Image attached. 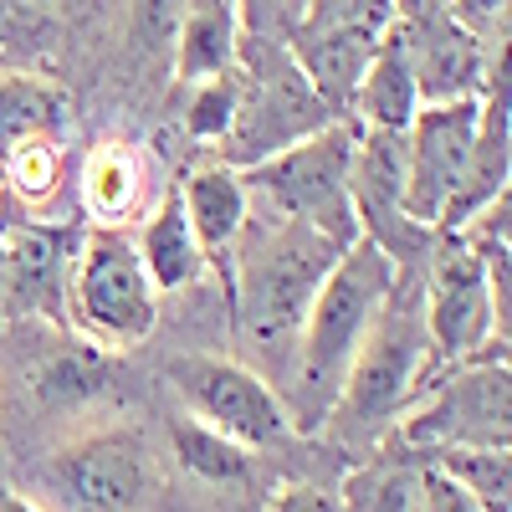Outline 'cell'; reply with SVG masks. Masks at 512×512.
I'll use <instances>...</instances> for the list:
<instances>
[{
  "label": "cell",
  "mask_w": 512,
  "mask_h": 512,
  "mask_svg": "<svg viewBox=\"0 0 512 512\" xmlns=\"http://www.w3.org/2000/svg\"><path fill=\"white\" fill-rule=\"evenodd\" d=\"M482 98L461 103H425L405 128V221L420 231H436L446 205L461 190L466 154L477 139Z\"/></svg>",
  "instance_id": "cell-12"
},
{
  "label": "cell",
  "mask_w": 512,
  "mask_h": 512,
  "mask_svg": "<svg viewBox=\"0 0 512 512\" xmlns=\"http://www.w3.org/2000/svg\"><path fill=\"white\" fill-rule=\"evenodd\" d=\"M400 272L369 236H359L344 256L333 262V272L323 277L308 323L297 333V349L287 364L292 379V431H313L338 410V395H344L349 364L364 344V333L374 328L379 308L390 303Z\"/></svg>",
  "instance_id": "cell-1"
},
{
  "label": "cell",
  "mask_w": 512,
  "mask_h": 512,
  "mask_svg": "<svg viewBox=\"0 0 512 512\" xmlns=\"http://www.w3.org/2000/svg\"><path fill=\"white\" fill-rule=\"evenodd\" d=\"M0 512H41V507L26 502V497H16V492H0Z\"/></svg>",
  "instance_id": "cell-30"
},
{
  "label": "cell",
  "mask_w": 512,
  "mask_h": 512,
  "mask_svg": "<svg viewBox=\"0 0 512 512\" xmlns=\"http://www.w3.org/2000/svg\"><path fill=\"white\" fill-rule=\"evenodd\" d=\"M395 6H277V36L333 118H349L354 88L374 62Z\"/></svg>",
  "instance_id": "cell-9"
},
{
  "label": "cell",
  "mask_w": 512,
  "mask_h": 512,
  "mask_svg": "<svg viewBox=\"0 0 512 512\" xmlns=\"http://www.w3.org/2000/svg\"><path fill=\"white\" fill-rule=\"evenodd\" d=\"M72 128V98L62 82H47L36 72H0V159L36 139H67Z\"/></svg>",
  "instance_id": "cell-17"
},
{
  "label": "cell",
  "mask_w": 512,
  "mask_h": 512,
  "mask_svg": "<svg viewBox=\"0 0 512 512\" xmlns=\"http://www.w3.org/2000/svg\"><path fill=\"white\" fill-rule=\"evenodd\" d=\"M420 461L456 482L482 512H512V451H436Z\"/></svg>",
  "instance_id": "cell-25"
},
{
  "label": "cell",
  "mask_w": 512,
  "mask_h": 512,
  "mask_svg": "<svg viewBox=\"0 0 512 512\" xmlns=\"http://www.w3.org/2000/svg\"><path fill=\"white\" fill-rule=\"evenodd\" d=\"M236 123L221 144V164L226 169H256L287 149H297L303 139L323 134L328 123H338L323 98L308 88V77L297 72L292 52L277 36L241 26V47H236Z\"/></svg>",
  "instance_id": "cell-3"
},
{
  "label": "cell",
  "mask_w": 512,
  "mask_h": 512,
  "mask_svg": "<svg viewBox=\"0 0 512 512\" xmlns=\"http://www.w3.org/2000/svg\"><path fill=\"white\" fill-rule=\"evenodd\" d=\"M262 512H344V502H338V492H328V487L292 482V487H277Z\"/></svg>",
  "instance_id": "cell-28"
},
{
  "label": "cell",
  "mask_w": 512,
  "mask_h": 512,
  "mask_svg": "<svg viewBox=\"0 0 512 512\" xmlns=\"http://www.w3.org/2000/svg\"><path fill=\"white\" fill-rule=\"evenodd\" d=\"M390 31L410 62L420 108L482 98L487 77H492V57L482 47V36L456 21L451 6H395Z\"/></svg>",
  "instance_id": "cell-13"
},
{
  "label": "cell",
  "mask_w": 512,
  "mask_h": 512,
  "mask_svg": "<svg viewBox=\"0 0 512 512\" xmlns=\"http://www.w3.org/2000/svg\"><path fill=\"white\" fill-rule=\"evenodd\" d=\"M0 241H6V251H11L6 267H11L16 297H26V303L41 308V313H52L57 292L67 297V267H72L67 241L47 226H11Z\"/></svg>",
  "instance_id": "cell-21"
},
{
  "label": "cell",
  "mask_w": 512,
  "mask_h": 512,
  "mask_svg": "<svg viewBox=\"0 0 512 512\" xmlns=\"http://www.w3.org/2000/svg\"><path fill=\"white\" fill-rule=\"evenodd\" d=\"M344 512H420L425 502V461L420 456H374L338 487Z\"/></svg>",
  "instance_id": "cell-22"
},
{
  "label": "cell",
  "mask_w": 512,
  "mask_h": 512,
  "mask_svg": "<svg viewBox=\"0 0 512 512\" xmlns=\"http://www.w3.org/2000/svg\"><path fill=\"white\" fill-rule=\"evenodd\" d=\"M169 390L180 395L185 415L210 425L216 436L246 446V451H267L292 441V415L287 400L267 384L262 369L221 359V354H175L164 364Z\"/></svg>",
  "instance_id": "cell-10"
},
{
  "label": "cell",
  "mask_w": 512,
  "mask_h": 512,
  "mask_svg": "<svg viewBox=\"0 0 512 512\" xmlns=\"http://www.w3.org/2000/svg\"><path fill=\"white\" fill-rule=\"evenodd\" d=\"M175 195L185 205V221H190L205 256L236 251L241 231L251 226V190H246V180L236 175V169H226L221 159L200 164V169H190V180Z\"/></svg>",
  "instance_id": "cell-15"
},
{
  "label": "cell",
  "mask_w": 512,
  "mask_h": 512,
  "mask_svg": "<svg viewBox=\"0 0 512 512\" xmlns=\"http://www.w3.org/2000/svg\"><path fill=\"white\" fill-rule=\"evenodd\" d=\"M134 251H139V262H144V272H149V282H154L159 297L195 287L200 272H205V262H210V256L200 251V241H195V231H190V221H185L180 195H164L149 216L139 221Z\"/></svg>",
  "instance_id": "cell-16"
},
{
  "label": "cell",
  "mask_w": 512,
  "mask_h": 512,
  "mask_svg": "<svg viewBox=\"0 0 512 512\" xmlns=\"http://www.w3.org/2000/svg\"><path fill=\"white\" fill-rule=\"evenodd\" d=\"M420 318L431 369H461L482 359H507V338L497 333L492 287L482 256L461 236H436L420 272Z\"/></svg>",
  "instance_id": "cell-8"
},
{
  "label": "cell",
  "mask_w": 512,
  "mask_h": 512,
  "mask_svg": "<svg viewBox=\"0 0 512 512\" xmlns=\"http://www.w3.org/2000/svg\"><path fill=\"white\" fill-rule=\"evenodd\" d=\"M236 98H241V88H236V67H231V77H216V82H200V88H190V103H185V134L195 139V144H226V134H231V123H236Z\"/></svg>",
  "instance_id": "cell-27"
},
{
  "label": "cell",
  "mask_w": 512,
  "mask_h": 512,
  "mask_svg": "<svg viewBox=\"0 0 512 512\" xmlns=\"http://www.w3.org/2000/svg\"><path fill=\"white\" fill-rule=\"evenodd\" d=\"M349 113L369 128V134H405L420 113V93H415V77H410V62L400 52L395 31H384L374 62L364 67L359 88H354V103Z\"/></svg>",
  "instance_id": "cell-19"
},
{
  "label": "cell",
  "mask_w": 512,
  "mask_h": 512,
  "mask_svg": "<svg viewBox=\"0 0 512 512\" xmlns=\"http://www.w3.org/2000/svg\"><path fill=\"white\" fill-rule=\"evenodd\" d=\"M354 134L359 128L349 118H338L297 149L246 169L241 180H246L251 200H262L282 221H303L338 246H354L359 241V216H354V195H349Z\"/></svg>",
  "instance_id": "cell-4"
},
{
  "label": "cell",
  "mask_w": 512,
  "mask_h": 512,
  "mask_svg": "<svg viewBox=\"0 0 512 512\" xmlns=\"http://www.w3.org/2000/svg\"><path fill=\"white\" fill-rule=\"evenodd\" d=\"M26 384L41 410H82L108 390V359L103 349L82 344V338H67V344H57L52 354H41L31 364Z\"/></svg>",
  "instance_id": "cell-20"
},
{
  "label": "cell",
  "mask_w": 512,
  "mask_h": 512,
  "mask_svg": "<svg viewBox=\"0 0 512 512\" xmlns=\"http://www.w3.org/2000/svg\"><path fill=\"white\" fill-rule=\"evenodd\" d=\"M344 251L349 246L318 236L303 221L282 216H272L267 226L251 221L236 241V297H231L241 344L287 374L313 297Z\"/></svg>",
  "instance_id": "cell-2"
},
{
  "label": "cell",
  "mask_w": 512,
  "mask_h": 512,
  "mask_svg": "<svg viewBox=\"0 0 512 512\" xmlns=\"http://www.w3.org/2000/svg\"><path fill=\"white\" fill-rule=\"evenodd\" d=\"M67 180V144L62 139H36V144H21L6 154V185L26 200V205H41L52 200Z\"/></svg>",
  "instance_id": "cell-26"
},
{
  "label": "cell",
  "mask_w": 512,
  "mask_h": 512,
  "mask_svg": "<svg viewBox=\"0 0 512 512\" xmlns=\"http://www.w3.org/2000/svg\"><path fill=\"white\" fill-rule=\"evenodd\" d=\"M425 384H431V344H425V318H420V282H395L390 303L379 308L374 328L364 333L349 364L338 410L359 425H384L400 420Z\"/></svg>",
  "instance_id": "cell-6"
},
{
  "label": "cell",
  "mask_w": 512,
  "mask_h": 512,
  "mask_svg": "<svg viewBox=\"0 0 512 512\" xmlns=\"http://www.w3.org/2000/svg\"><path fill=\"white\" fill-rule=\"evenodd\" d=\"M507 169H512V93H507V57H492V77L482 88V118H477V139L466 154V175L456 200L446 205V216L436 226V236L461 231L466 221L487 210L497 195H507Z\"/></svg>",
  "instance_id": "cell-14"
},
{
  "label": "cell",
  "mask_w": 512,
  "mask_h": 512,
  "mask_svg": "<svg viewBox=\"0 0 512 512\" xmlns=\"http://www.w3.org/2000/svg\"><path fill=\"white\" fill-rule=\"evenodd\" d=\"M82 205L103 221V231H118L144 205V159L128 144H103L82 164Z\"/></svg>",
  "instance_id": "cell-23"
},
{
  "label": "cell",
  "mask_w": 512,
  "mask_h": 512,
  "mask_svg": "<svg viewBox=\"0 0 512 512\" xmlns=\"http://www.w3.org/2000/svg\"><path fill=\"white\" fill-rule=\"evenodd\" d=\"M395 436L410 456L436 451H512V369L507 359L461 364L400 415Z\"/></svg>",
  "instance_id": "cell-5"
},
{
  "label": "cell",
  "mask_w": 512,
  "mask_h": 512,
  "mask_svg": "<svg viewBox=\"0 0 512 512\" xmlns=\"http://www.w3.org/2000/svg\"><path fill=\"white\" fill-rule=\"evenodd\" d=\"M169 441H175V461L185 466L190 477L210 482V487H236V482L251 477V466H256V451H246V446L216 436L210 425H200V420H190V415L175 420Z\"/></svg>",
  "instance_id": "cell-24"
},
{
  "label": "cell",
  "mask_w": 512,
  "mask_h": 512,
  "mask_svg": "<svg viewBox=\"0 0 512 512\" xmlns=\"http://www.w3.org/2000/svg\"><path fill=\"white\" fill-rule=\"evenodd\" d=\"M67 303L77 328L88 333L82 344L93 349H134L159 323V292L134 251V236L123 231H93L77 246L67 267Z\"/></svg>",
  "instance_id": "cell-7"
},
{
  "label": "cell",
  "mask_w": 512,
  "mask_h": 512,
  "mask_svg": "<svg viewBox=\"0 0 512 512\" xmlns=\"http://www.w3.org/2000/svg\"><path fill=\"white\" fill-rule=\"evenodd\" d=\"M241 47V6L216 0V6H185L180 11V36H175V77L185 88L231 77Z\"/></svg>",
  "instance_id": "cell-18"
},
{
  "label": "cell",
  "mask_w": 512,
  "mask_h": 512,
  "mask_svg": "<svg viewBox=\"0 0 512 512\" xmlns=\"http://www.w3.org/2000/svg\"><path fill=\"white\" fill-rule=\"evenodd\" d=\"M420 512H482V507L466 497L456 482H446L441 472L425 466V502H420Z\"/></svg>",
  "instance_id": "cell-29"
},
{
  "label": "cell",
  "mask_w": 512,
  "mask_h": 512,
  "mask_svg": "<svg viewBox=\"0 0 512 512\" xmlns=\"http://www.w3.org/2000/svg\"><path fill=\"white\" fill-rule=\"evenodd\" d=\"M47 482L72 512H134L154 492V451L144 431L108 425L67 441L47 466Z\"/></svg>",
  "instance_id": "cell-11"
}]
</instances>
